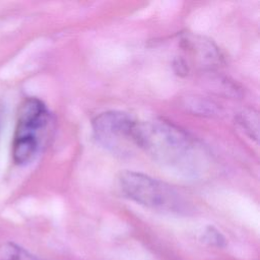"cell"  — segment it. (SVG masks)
<instances>
[{"label":"cell","mask_w":260,"mask_h":260,"mask_svg":"<svg viewBox=\"0 0 260 260\" xmlns=\"http://www.w3.org/2000/svg\"><path fill=\"white\" fill-rule=\"evenodd\" d=\"M137 148L160 162L181 161L191 150V139L179 127L164 121L138 123L135 130Z\"/></svg>","instance_id":"6da1fadb"},{"label":"cell","mask_w":260,"mask_h":260,"mask_svg":"<svg viewBox=\"0 0 260 260\" xmlns=\"http://www.w3.org/2000/svg\"><path fill=\"white\" fill-rule=\"evenodd\" d=\"M49 122V111L41 100L27 98L21 103L12 141V158L16 165H27L36 157Z\"/></svg>","instance_id":"7a4b0ae2"},{"label":"cell","mask_w":260,"mask_h":260,"mask_svg":"<svg viewBox=\"0 0 260 260\" xmlns=\"http://www.w3.org/2000/svg\"><path fill=\"white\" fill-rule=\"evenodd\" d=\"M119 182L123 193L138 204L169 212L185 209V202L175 188L148 175L125 171L120 174Z\"/></svg>","instance_id":"3957f363"},{"label":"cell","mask_w":260,"mask_h":260,"mask_svg":"<svg viewBox=\"0 0 260 260\" xmlns=\"http://www.w3.org/2000/svg\"><path fill=\"white\" fill-rule=\"evenodd\" d=\"M137 121L121 111H107L92 121L95 139L108 150L124 155L136 146L135 130Z\"/></svg>","instance_id":"277c9868"},{"label":"cell","mask_w":260,"mask_h":260,"mask_svg":"<svg viewBox=\"0 0 260 260\" xmlns=\"http://www.w3.org/2000/svg\"><path fill=\"white\" fill-rule=\"evenodd\" d=\"M183 44L185 50L203 67H212L220 62V54L217 47L204 38L186 36V38L183 39Z\"/></svg>","instance_id":"5b68a950"},{"label":"cell","mask_w":260,"mask_h":260,"mask_svg":"<svg viewBox=\"0 0 260 260\" xmlns=\"http://www.w3.org/2000/svg\"><path fill=\"white\" fill-rule=\"evenodd\" d=\"M0 260H39V259L23 247L12 242H4L0 244Z\"/></svg>","instance_id":"8992f818"},{"label":"cell","mask_w":260,"mask_h":260,"mask_svg":"<svg viewBox=\"0 0 260 260\" xmlns=\"http://www.w3.org/2000/svg\"><path fill=\"white\" fill-rule=\"evenodd\" d=\"M239 123L250 136L257 139L258 137V117L257 114H253L252 111L244 112L239 118Z\"/></svg>","instance_id":"52a82bcc"},{"label":"cell","mask_w":260,"mask_h":260,"mask_svg":"<svg viewBox=\"0 0 260 260\" xmlns=\"http://www.w3.org/2000/svg\"><path fill=\"white\" fill-rule=\"evenodd\" d=\"M202 241L209 246L222 248L226 245L224 237L213 226H207L202 235Z\"/></svg>","instance_id":"ba28073f"},{"label":"cell","mask_w":260,"mask_h":260,"mask_svg":"<svg viewBox=\"0 0 260 260\" xmlns=\"http://www.w3.org/2000/svg\"><path fill=\"white\" fill-rule=\"evenodd\" d=\"M0 120H1V105H0Z\"/></svg>","instance_id":"9c48e42d"}]
</instances>
